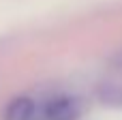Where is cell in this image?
<instances>
[{
  "instance_id": "6da1fadb",
  "label": "cell",
  "mask_w": 122,
  "mask_h": 120,
  "mask_svg": "<svg viewBox=\"0 0 122 120\" xmlns=\"http://www.w3.org/2000/svg\"><path fill=\"white\" fill-rule=\"evenodd\" d=\"M77 116H79V107L69 97L54 99L45 107V120H75Z\"/></svg>"
},
{
  "instance_id": "7a4b0ae2",
  "label": "cell",
  "mask_w": 122,
  "mask_h": 120,
  "mask_svg": "<svg viewBox=\"0 0 122 120\" xmlns=\"http://www.w3.org/2000/svg\"><path fill=\"white\" fill-rule=\"evenodd\" d=\"M32 118H34V103L28 97L13 99L4 110V120H32Z\"/></svg>"
}]
</instances>
